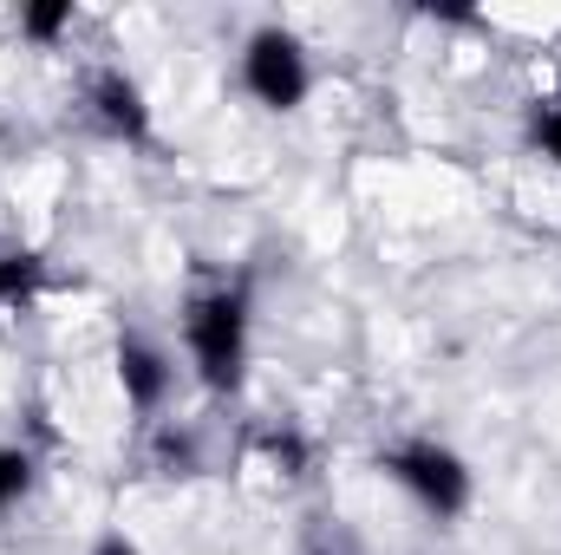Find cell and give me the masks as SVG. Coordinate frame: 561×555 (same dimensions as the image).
Instances as JSON below:
<instances>
[{"label":"cell","instance_id":"obj_5","mask_svg":"<svg viewBox=\"0 0 561 555\" xmlns=\"http://www.w3.org/2000/svg\"><path fill=\"white\" fill-rule=\"evenodd\" d=\"M112 366H118V393H125V406H131L138 418H157L163 406H170L176 366H170V353H163L150 333H118Z\"/></svg>","mask_w":561,"mask_h":555},{"label":"cell","instance_id":"obj_1","mask_svg":"<svg viewBox=\"0 0 561 555\" xmlns=\"http://www.w3.org/2000/svg\"><path fill=\"white\" fill-rule=\"evenodd\" d=\"M249 287L242 281H203L183 294V353L203 380V393L229 399L249 380Z\"/></svg>","mask_w":561,"mask_h":555},{"label":"cell","instance_id":"obj_6","mask_svg":"<svg viewBox=\"0 0 561 555\" xmlns=\"http://www.w3.org/2000/svg\"><path fill=\"white\" fill-rule=\"evenodd\" d=\"M39 484V451L26 438H0V517H13Z\"/></svg>","mask_w":561,"mask_h":555},{"label":"cell","instance_id":"obj_8","mask_svg":"<svg viewBox=\"0 0 561 555\" xmlns=\"http://www.w3.org/2000/svg\"><path fill=\"white\" fill-rule=\"evenodd\" d=\"M72 26H79V7H72V0H39V7H20V33H26L33 46H59Z\"/></svg>","mask_w":561,"mask_h":555},{"label":"cell","instance_id":"obj_9","mask_svg":"<svg viewBox=\"0 0 561 555\" xmlns=\"http://www.w3.org/2000/svg\"><path fill=\"white\" fill-rule=\"evenodd\" d=\"M529 144H536L549 163H561V86L529 105Z\"/></svg>","mask_w":561,"mask_h":555},{"label":"cell","instance_id":"obj_3","mask_svg":"<svg viewBox=\"0 0 561 555\" xmlns=\"http://www.w3.org/2000/svg\"><path fill=\"white\" fill-rule=\"evenodd\" d=\"M236 79H242V92L262 105V112H300L307 105V92H313V59H307V46H300V33L294 26H255L249 39H242V59H236Z\"/></svg>","mask_w":561,"mask_h":555},{"label":"cell","instance_id":"obj_4","mask_svg":"<svg viewBox=\"0 0 561 555\" xmlns=\"http://www.w3.org/2000/svg\"><path fill=\"white\" fill-rule=\"evenodd\" d=\"M85 112L112 144H150V99L125 66H92L85 72Z\"/></svg>","mask_w":561,"mask_h":555},{"label":"cell","instance_id":"obj_2","mask_svg":"<svg viewBox=\"0 0 561 555\" xmlns=\"http://www.w3.org/2000/svg\"><path fill=\"white\" fill-rule=\"evenodd\" d=\"M373 471H379L392 490H405L431 523H457V517L470 510V497H477L470 464H463L444 438H399V444H386V451L373 457Z\"/></svg>","mask_w":561,"mask_h":555},{"label":"cell","instance_id":"obj_7","mask_svg":"<svg viewBox=\"0 0 561 555\" xmlns=\"http://www.w3.org/2000/svg\"><path fill=\"white\" fill-rule=\"evenodd\" d=\"M255 457H262V471H275L280 484H300L307 464H313V451H307V438H300L294 424H268V431H255Z\"/></svg>","mask_w":561,"mask_h":555},{"label":"cell","instance_id":"obj_10","mask_svg":"<svg viewBox=\"0 0 561 555\" xmlns=\"http://www.w3.org/2000/svg\"><path fill=\"white\" fill-rule=\"evenodd\" d=\"M85 555H138V543H131L125 530H105V536H99V543H92Z\"/></svg>","mask_w":561,"mask_h":555}]
</instances>
